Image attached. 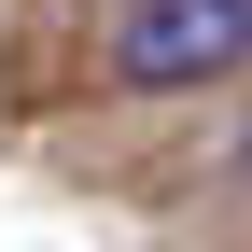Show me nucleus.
Wrapping results in <instances>:
<instances>
[{
	"label": "nucleus",
	"mask_w": 252,
	"mask_h": 252,
	"mask_svg": "<svg viewBox=\"0 0 252 252\" xmlns=\"http://www.w3.org/2000/svg\"><path fill=\"white\" fill-rule=\"evenodd\" d=\"M252 70V0H112V84L126 98H196Z\"/></svg>",
	"instance_id": "nucleus-1"
}]
</instances>
